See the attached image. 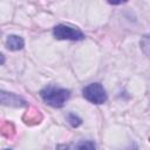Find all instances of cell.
I'll return each instance as SVG.
<instances>
[{
  "instance_id": "cell-5",
  "label": "cell",
  "mask_w": 150,
  "mask_h": 150,
  "mask_svg": "<svg viewBox=\"0 0 150 150\" xmlns=\"http://www.w3.org/2000/svg\"><path fill=\"white\" fill-rule=\"evenodd\" d=\"M23 45H25L23 39L18 35H9L6 41V46L11 50H19L23 47Z\"/></svg>"
},
{
  "instance_id": "cell-7",
  "label": "cell",
  "mask_w": 150,
  "mask_h": 150,
  "mask_svg": "<svg viewBox=\"0 0 150 150\" xmlns=\"http://www.w3.org/2000/svg\"><path fill=\"white\" fill-rule=\"evenodd\" d=\"M74 150H96V145L93 141H81L75 145Z\"/></svg>"
},
{
  "instance_id": "cell-10",
  "label": "cell",
  "mask_w": 150,
  "mask_h": 150,
  "mask_svg": "<svg viewBox=\"0 0 150 150\" xmlns=\"http://www.w3.org/2000/svg\"><path fill=\"white\" fill-rule=\"evenodd\" d=\"M6 150H9V149H6Z\"/></svg>"
},
{
  "instance_id": "cell-2",
  "label": "cell",
  "mask_w": 150,
  "mask_h": 150,
  "mask_svg": "<svg viewBox=\"0 0 150 150\" xmlns=\"http://www.w3.org/2000/svg\"><path fill=\"white\" fill-rule=\"evenodd\" d=\"M83 97L94 104H102L107 101V94L102 84L100 83H90L86 86L82 90Z\"/></svg>"
},
{
  "instance_id": "cell-9",
  "label": "cell",
  "mask_w": 150,
  "mask_h": 150,
  "mask_svg": "<svg viewBox=\"0 0 150 150\" xmlns=\"http://www.w3.org/2000/svg\"><path fill=\"white\" fill-rule=\"evenodd\" d=\"M4 62H5V56H4V55L0 53V64H2Z\"/></svg>"
},
{
  "instance_id": "cell-4",
  "label": "cell",
  "mask_w": 150,
  "mask_h": 150,
  "mask_svg": "<svg viewBox=\"0 0 150 150\" xmlns=\"http://www.w3.org/2000/svg\"><path fill=\"white\" fill-rule=\"evenodd\" d=\"M0 103L9 107H23L27 102L19 95L0 90Z\"/></svg>"
},
{
  "instance_id": "cell-6",
  "label": "cell",
  "mask_w": 150,
  "mask_h": 150,
  "mask_svg": "<svg viewBox=\"0 0 150 150\" xmlns=\"http://www.w3.org/2000/svg\"><path fill=\"white\" fill-rule=\"evenodd\" d=\"M26 116H28V118H25L26 123H30V122L39 123V122L41 121V118H42V116H41L40 111H39V110H36V109H32V110L27 111Z\"/></svg>"
},
{
  "instance_id": "cell-8",
  "label": "cell",
  "mask_w": 150,
  "mask_h": 150,
  "mask_svg": "<svg viewBox=\"0 0 150 150\" xmlns=\"http://www.w3.org/2000/svg\"><path fill=\"white\" fill-rule=\"evenodd\" d=\"M68 122H69L70 125H73V127H79V125L82 123L81 118H80L79 116H76L75 114H73V112H70V114L68 115Z\"/></svg>"
},
{
  "instance_id": "cell-1",
  "label": "cell",
  "mask_w": 150,
  "mask_h": 150,
  "mask_svg": "<svg viewBox=\"0 0 150 150\" xmlns=\"http://www.w3.org/2000/svg\"><path fill=\"white\" fill-rule=\"evenodd\" d=\"M41 98L49 105L54 108H61L68 101L70 91L64 88H57L54 86H48L40 91Z\"/></svg>"
},
{
  "instance_id": "cell-3",
  "label": "cell",
  "mask_w": 150,
  "mask_h": 150,
  "mask_svg": "<svg viewBox=\"0 0 150 150\" xmlns=\"http://www.w3.org/2000/svg\"><path fill=\"white\" fill-rule=\"evenodd\" d=\"M53 34L59 40H73L79 41L84 39V34L74 27L67 26V25H57L53 29Z\"/></svg>"
}]
</instances>
